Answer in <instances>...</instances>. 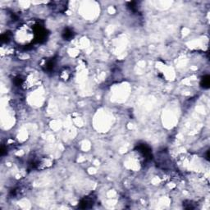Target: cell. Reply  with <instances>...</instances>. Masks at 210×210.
<instances>
[{
  "label": "cell",
  "instance_id": "1",
  "mask_svg": "<svg viewBox=\"0 0 210 210\" xmlns=\"http://www.w3.org/2000/svg\"><path fill=\"white\" fill-rule=\"evenodd\" d=\"M93 203H94L93 199L90 198V197H85L84 199L81 200L80 207L82 209H88V208H90L93 205Z\"/></svg>",
  "mask_w": 210,
  "mask_h": 210
},
{
  "label": "cell",
  "instance_id": "2",
  "mask_svg": "<svg viewBox=\"0 0 210 210\" xmlns=\"http://www.w3.org/2000/svg\"><path fill=\"white\" fill-rule=\"evenodd\" d=\"M73 36H74V33L70 28H66L63 31V37L65 40H70L73 38Z\"/></svg>",
  "mask_w": 210,
  "mask_h": 210
},
{
  "label": "cell",
  "instance_id": "3",
  "mask_svg": "<svg viewBox=\"0 0 210 210\" xmlns=\"http://www.w3.org/2000/svg\"><path fill=\"white\" fill-rule=\"evenodd\" d=\"M209 84H210V80H209V75H206L204 76V78L202 79V82H201V85L204 88H209Z\"/></svg>",
  "mask_w": 210,
  "mask_h": 210
}]
</instances>
